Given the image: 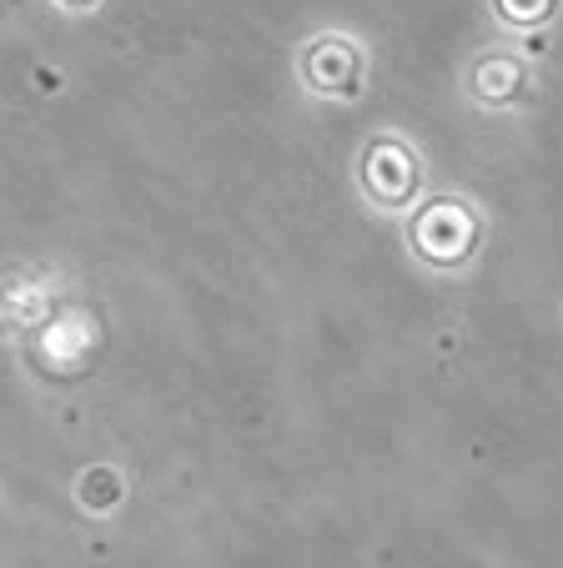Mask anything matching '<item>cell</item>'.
I'll list each match as a JSON object with an SVG mask.
<instances>
[{
    "label": "cell",
    "mask_w": 563,
    "mask_h": 568,
    "mask_svg": "<svg viewBox=\"0 0 563 568\" xmlns=\"http://www.w3.org/2000/svg\"><path fill=\"white\" fill-rule=\"evenodd\" d=\"M298 75L302 87L322 101H352L362 91V75H368V55L352 36L342 31H322L302 45L298 55Z\"/></svg>",
    "instance_id": "3957f363"
},
{
    "label": "cell",
    "mask_w": 563,
    "mask_h": 568,
    "mask_svg": "<svg viewBox=\"0 0 563 568\" xmlns=\"http://www.w3.org/2000/svg\"><path fill=\"white\" fill-rule=\"evenodd\" d=\"M463 91L473 106H489V111L519 106V101L529 97V61L513 51H483L479 61L468 65Z\"/></svg>",
    "instance_id": "277c9868"
},
{
    "label": "cell",
    "mask_w": 563,
    "mask_h": 568,
    "mask_svg": "<svg viewBox=\"0 0 563 568\" xmlns=\"http://www.w3.org/2000/svg\"><path fill=\"white\" fill-rule=\"evenodd\" d=\"M66 11H91V6H97V0H61Z\"/></svg>",
    "instance_id": "8992f818"
},
{
    "label": "cell",
    "mask_w": 563,
    "mask_h": 568,
    "mask_svg": "<svg viewBox=\"0 0 563 568\" xmlns=\"http://www.w3.org/2000/svg\"><path fill=\"white\" fill-rule=\"evenodd\" d=\"M489 6L509 31H539V26H549L553 11H559V0H489Z\"/></svg>",
    "instance_id": "5b68a950"
},
{
    "label": "cell",
    "mask_w": 563,
    "mask_h": 568,
    "mask_svg": "<svg viewBox=\"0 0 563 568\" xmlns=\"http://www.w3.org/2000/svg\"><path fill=\"white\" fill-rule=\"evenodd\" d=\"M483 247V216L468 196H428L408 206V252L433 272H463Z\"/></svg>",
    "instance_id": "6da1fadb"
},
{
    "label": "cell",
    "mask_w": 563,
    "mask_h": 568,
    "mask_svg": "<svg viewBox=\"0 0 563 568\" xmlns=\"http://www.w3.org/2000/svg\"><path fill=\"white\" fill-rule=\"evenodd\" d=\"M358 186L378 212H408L423 186V161H418L413 141L403 136H378L362 146L358 156Z\"/></svg>",
    "instance_id": "7a4b0ae2"
}]
</instances>
